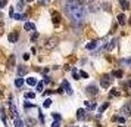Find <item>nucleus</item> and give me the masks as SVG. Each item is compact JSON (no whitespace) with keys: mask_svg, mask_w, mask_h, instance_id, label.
I'll return each instance as SVG.
<instances>
[{"mask_svg":"<svg viewBox=\"0 0 131 127\" xmlns=\"http://www.w3.org/2000/svg\"><path fill=\"white\" fill-rule=\"evenodd\" d=\"M13 18H15L16 21H21V19H24V18H25V15H21V13H13Z\"/></svg>","mask_w":131,"mask_h":127,"instance_id":"24","label":"nucleus"},{"mask_svg":"<svg viewBox=\"0 0 131 127\" xmlns=\"http://www.w3.org/2000/svg\"><path fill=\"white\" fill-rule=\"evenodd\" d=\"M52 115H53V118H55V120H58V121H60V118H62V117H60V114H58V112H53Z\"/></svg>","mask_w":131,"mask_h":127,"instance_id":"30","label":"nucleus"},{"mask_svg":"<svg viewBox=\"0 0 131 127\" xmlns=\"http://www.w3.org/2000/svg\"><path fill=\"white\" fill-rule=\"evenodd\" d=\"M119 5H121V7L124 11H127L128 7H130V3H128V0H119Z\"/></svg>","mask_w":131,"mask_h":127,"instance_id":"14","label":"nucleus"},{"mask_svg":"<svg viewBox=\"0 0 131 127\" xmlns=\"http://www.w3.org/2000/svg\"><path fill=\"white\" fill-rule=\"evenodd\" d=\"M27 83L30 84V86H37V78H34V77H28V78H27Z\"/></svg>","mask_w":131,"mask_h":127,"instance_id":"18","label":"nucleus"},{"mask_svg":"<svg viewBox=\"0 0 131 127\" xmlns=\"http://www.w3.org/2000/svg\"><path fill=\"white\" fill-rule=\"evenodd\" d=\"M118 95H119V92H118L116 89H112V92L109 93V96H110V98H115V96H118Z\"/></svg>","mask_w":131,"mask_h":127,"instance_id":"26","label":"nucleus"},{"mask_svg":"<svg viewBox=\"0 0 131 127\" xmlns=\"http://www.w3.org/2000/svg\"><path fill=\"white\" fill-rule=\"evenodd\" d=\"M52 16H53V24H59V22H60V16H59V13L52 12Z\"/></svg>","mask_w":131,"mask_h":127,"instance_id":"16","label":"nucleus"},{"mask_svg":"<svg viewBox=\"0 0 131 127\" xmlns=\"http://www.w3.org/2000/svg\"><path fill=\"white\" fill-rule=\"evenodd\" d=\"M118 22H119L121 25H125V24H127V18H125L124 13H119V15H118Z\"/></svg>","mask_w":131,"mask_h":127,"instance_id":"11","label":"nucleus"},{"mask_svg":"<svg viewBox=\"0 0 131 127\" xmlns=\"http://www.w3.org/2000/svg\"><path fill=\"white\" fill-rule=\"evenodd\" d=\"M2 120H3V123L6 124V112H5V109L2 108Z\"/></svg>","mask_w":131,"mask_h":127,"instance_id":"33","label":"nucleus"},{"mask_svg":"<svg viewBox=\"0 0 131 127\" xmlns=\"http://www.w3.org/2000/svg\"><path fill=\"white\" fill-rule=\"evenodd\" d=\"M34 98H36L34 92H28V93H25V99H34Z\"/></svg>","mask_w":131,"mask_h":127,"instance_id":"25","label":"nucleus"},{"mask_svg":"<svg viewBox=\"0 0 131 127\" xmlns=\"http://www.w3.org/2000/svg\"><path fill=\"white\" fill-rule=\"evenodd\" d=\"M52 127H59V121H58V120H56V121H55V123H53V124H52Z\"/></svg>","mask_w":131,"mask_h":127,"instance_id":"42","label":"nucleus"},{"mask_svg":"<svg viewBox=\"0 0 131 127\" xmlns=\"http://www.w3.org/2000/svg\"><path fill=\"white\" fill-rule=\"evenodd\" d=\"M37 39H38V33H34V34L31 36V40L34 41V40H37Z\"/></svg>","mask_w":131,"mask_h":127,"instance_id":"36","label":"nucleus"},{"mask_svg":"<svg viewBox=\"0 0 131 127\" xmlns=\"http://www.w3.org/2000/svg\"><path fill=\"white\" fill-rule=\"evenodd\" d=\"M27 2H32V0H27Z\"/></svg>","mask_w":131,"mask_h":127,"instance_id":"45","label":"nucleus"},{"mask_svg":"<svg viewBox=\"0 0 131 127\" xmlns=\"http://www.w3.org/2000/svg\"><path fill=\"white\" fill-rule=\"evenodd\" d=\"M112 81H113V78L110 77V75H103V77H102V80H100V86L103 87V89H108L109 86H110V84H112Z\"/></svg>","mask_w":131,"mask_h":127,"instance_id":"2","label":"nucleus"},{"mask_svg":"<svg viewBox=\"0 0 131 127\" xmlns=\"http://www.w3.org/2000/svg\"><path fill=\"white\" fill-rule=\"evenodd\" d=\"M50 105H52V99H46L44 102H43V106H44V108H49Z\"/></svg>","mask_w":131,"mask_h":127,"instance_id":"27","label":"nucleus"},{"mask_svg":"<svg viewBox=\"0 0 131 127\" xmlns=\"http://www.w3.org/2000/svg\"><path fill=\"white\" fill-rule=\"evenodd\" d=\"M121 114L125 115V117H127V115H131V100H130V102H127L124 106L121 108Z\"/></svg>","mask_w":131,"mask_h":127,"instance_id":"3","label":"nucleus"},{"mask_svg":"<svg viewBox=\"0 0 131 127\" xmlns=\"http://www.w3.org/2000/svg\"><path fill=\"white\" fill-rule=\"evenodd\" d=\"M125 87H127V89H128V90L131 92V80H128V83L125 84Z\"/></svg>","mask_w":131,"mask_h":127,"instance_id":"40","label":"nucleus"},{"mask_svg":"<svg viewBox=\"0 0 131 127\" xmlns=\"http://www.w3.org/2000/svg\"><path fill=\"white\" fill-rule=\"evenodd\" d=\"M87 112H85V109H78V111H77V118H78V120H87V115H85Z\"/></svg>","mask_w":131,"mask_h":127,"instance_id":"7","label":"nucleus"},{"mask_svg":"<svg viewBox=\"0 0 131 127\" xmlns=\"http://www.w3.org/2000/svg\"><path fill=\"white\" fill-rule=\"evenodd\" d=\"M43 87H44V83H37V90L43 92Z\"/></svg>","mask_w":131,"mask_h":127,"instance_id":"29","label":"nucleus"},{"mask_svg":"<svg viewBox=\"0 0 131 127\" xmlns=\"http://www.w3.org/2000/svg\"><path fill=\"white\" fill-rule=\"evenodd\" d=\"M15 86L18 87V89H21V87L24 86V78H21V77L16 78V80H15Z\"/></svg>","mask_w":131,"mask_h":127,"instance_id":"17","label":"nucleus"},{"mask_svg":"<svg viewBox=\"0 0 131 127\" xmlns=\"http://www.w3.org/2000/svg\"><path fill=\"white\" fill-rule=\"evenodd\" d=\"M9 108H10V115L13 118L18 117V111H16V106H15V102H12V98L9 99Z\"/></svg>","mask_w":131,"mask_h":127,"instance_id":"4","label":"nucleus"},{"mask_svg":"<svg viewBox=\"0 0 131 127\" xmlns=\"http://www.w3.org/2000/svg\"><path fill=\"white\" fill-rule=\"evenodd\" d=\"M15 127H24V121L21 120L19 117H16V118H15Z\"/></svg>","mask_w":131,"mask_h":127,"instance_id":"21","label":"nucleus"},{"mask_svg":"<svg viewBox=\"0 0 131 127\" xmlns=\"http://www.w3.org/2000/svg\"><path fill=\"white\" fill-rule=\"evenodd\" d=\"M7 39H9V41H10V43H16V41H18V39H19L18 31H13V33H10Z\"/></svg>","mask_w":131,"mask_h":127,"instance_id":"5","label":"nucleus"},{"mask_svg":"<svg viewBox=\"0 0 131 127\" xmlns=\"http://www.w3.org/2000/svg\"><path fill=\"white\" fill-rule=\"evenodd\" d=\"M96 106H97V105H96V102H90V100H87V102H85V108L90 109V111L96 109Z\"/></svg>","mask_w":131,"mask_h":127,"instance_id":"13","label":"nucleus"},{"mask_svg":"<svg viewBox=\"0 0 131 127\" xmlns=\"http://www.w3.org/2000/svg\"><path fill=\"white\" fill-rule=\"evenodd\" d=\"M116 43H118V40H116V39H112V40H110V43H109V44H108L106 47H105V49H106L108 52H110V50H112L113 47L116 46Z\"/></svg>","mask_w":131,"mask_h":127,"instance_id":"10","label":"nucleus"},{"mask_svg":"<svg viewBox=\"0 0 131 127\" xmlns=\"http://www.w3.org/2000/svg\"><path fill=\"white\" fill-rule=\"evenodd\" d=\"M72 71H74V78H75V80H80V74H78V72H77V70L74 68Z\"/></svg>","mask_w":131,"mask_h":127,"instance_id":"34","label":"nucleus"},{"mask_svg":"<svg viewBox=\"0 0 131 127\" xmlns=\"http://www.w3.org/2000/svg\"><path fill=\"white\" fill-rule=\"evenodd\" d=\"M55 41H56L55 39H49V40H47V43L44 44V47H46V49H52V47H55Z\"/></svg>","mask_w":131,"mask_h":127,"instance_id":"12","label":"nucleus"},{"mask_svg":"<svg viewBox=\"0 0 131 127\" xmlns=\"http://www.w3.org/2000/svg\"><path fill=\"white\" fill-rule=\"evenodd\" d=\"M109 108V102H105L100 108H99V114H102V112H105V111H106V109Z\"/></svg>","mask_w":131,"mask_h":127,"instance_id":"20","label":"nucleus"},{"mask_svg":"<svg viewBox=\"0 0 131 127\" xmlns=\"http://www.w3.org/2000/svg\"><path fill=\"white\" fill-rule=\"evenodd\" d=\"M62 87L65 89V92L68 93V95H72V87L69 86V83H68L66 80H63V81H62Z\"/></svg>","mask_w":131,"mask_h":127,"instance_id":"8","label":"nucleus"},{"mask_svg":"<svg viewBox=\"0 0 131 127\" xmlns=\"http://www.w3.org/2000/svg\"><path fill=\"white\" fill-rule=\"evenodd\" d=\"M97 86H96V84H90L89 87H87V93H89V95H97Z\"/></svg>","mask_w":131,"mask_h":127,"instance_id":"6","label":"nucleus"},{"mask_svg":"<svg viewBox=\"0 0 131 127\" xmlns=\"http://www.w3.org/2000/svg\"><path fill=\"white\" fill-rule=\"evenodd\" d=\"M97 44H99V41H96V40H94V41H90V43H89V44H87L85 47H87V49H89V50H91V49H94V47H96V46H97Z\"/></svg>","mask_w":131,"mask_h":127,"instance_id":"19","label":"nucleus"},{"mask_svg":"<svg viewBox=\"0 0 131 127\" xmlns=\"http://www.w3.org/2000/svg\"><path fill=\"white\" fill-rule=\"evenodd\" d=\"M43 83H44V84H49V83H50V80H49V77H44V80H43Z\"/></svg>","mask_w":131,"mask_h":127,"instance_id":"41","label":"nucleus"},{"mask_svg":"<svg viewBox=\"0 0 131 127\" xmlns=\"http://www.w3.org/2000/svg\"><path fill=\"white\" fill-rule=\"evenodd\" d=\"M22 7H24V0H19V2H18V7H16V9L22 11Z\"/></svg>","mask_w":131,"mask_h":127,"instance_id":"32","label":"nucleus"},{"mask_svg":"<svg viewBox=\"0 0 131 127\" xmlns=\"http://www.w3.org/2000/svg\"><path fill=\"white\" fill-rule=\"evenodd\" d=\"M112 75H113V77H116V78H121L122 75H124V72H122L121 70H118V71H113V74H112Z\"/></svg>","mask_w":131,"mask_h":127,"instance_id":"22","label":"nucleus"},{"mask_svg":"<svg viewBox=\"0 0 131 127\" xmlns=\"http://www.w3.org/2000/svg\"><path fill=\"white\" fill-rule=\"evenodd\" d=\"M80 77H83V78H89V74H87L85 71H80Z\"/></svg>","mask_w":131,"mask_h":127,"instance_id":"31","label":"nucleus"},{"mask_svg":"<svg viewBox=\"0 0 131 127\" xmlns=\"http://www.w3.org/2000/svg\"><path fill=\"white\" fill-rule=\"evenodd\" d=\"M24 59H25V61H28V59H30V55L25 53V55H24Z\"/></svg>","mask_w":131,"mask_h":127,"instance_id":"43","label":"nucleus"},{"mask_svg":"<svg viewBox=\"0 0 131 127\" xmlns=\"http://www.w3.org/2000/svg\"><path fill=\"white\" fill-rule=\"evenodd\" d=\"M27 124H28V127L36 126V120H32V118H28V120H27Z\"/></svg>","mask_w":131,"mask_h":127,"instance_id":"28","label":"nucleus"},{"mask_svg":"<svg viewBox=\"0 0 131 127\" xmlns=\"http://www.w3.org/2000/svg\"><path fill=\"white\" fill-rule=\"evenodd\" d=\"M24 105H25V108H31V106H34L32 104H30V102H28V100H25V104H24Z\"/></svg>","mask_w":131,"mask_h":127,"instance_id":"39","label":"nucleus"},{"mask_svg":"<svg viewBox=\"0 0 131 127\" xmlns=\"http://www.w3.org/2000/svg\"><path fill=\"white\" fill-rule=\"evenodd\" d=\"M27 71H28L27 66H19V68H18V75H19V77H21V75H25Z\"/></svg>","mask_w":131,"mask_h":127,"instance_id":"15","label":"nucleus"},{"mask_svg":"<svg viewBox=\"0 0 131 127\" xmlns=\"http://www.w3.org/2000/svg\"><path fill=\"white\" fill-rule=\"evenodd\" d=\"M112 120H113V121H118V123H121V124L125 123V118H124V117H113Z\"/></svg>","mask_w":131,"mask_h":127,"instance_id":"23","label":"nucleus"},{"mask_svg":"<svg viewBox=\"0 0 131 127\" xmlns=\"http://www.w3.org/2000/svg\"><path fill=\"white\" fill-rule=\"evenodd\" d=\"M13 64H15V56L12 55V56H10V59H9V65H13Z\"/></svg>","mask_w":131,"mask_h":127,"instance_id":"37","label":"nucleus"},{"mask_svg":"<svg viewBox=\"0 0 131 127\" xmlns=\"http://www.w3.org/2000/svg\"><path fill=\"white\" fill-rule=\"evenodd\" d=\"M65 12L75 27H80L85 18V7L81 0H66Z\"/></svg>","mask_w":131,"mask_h":127,"instance_id":"1","label":"nucleus"},{"mask_svg":"<svg viewBox=\"0 0 131 127\" xmlns=\"http://www.w3.org/2000/svg\"><path fill=\"white\" fill-rule=\"evenodd\" d=\"M24 30L25 31H36V25L32 22H25L24 24Z\"/></svg>","mask_w":131,"mask_h":127,"instance_id":"9","label":"nucleus"},{"mask_svg":"<svg viewBox=\"0 0 131 127\" xmlns=\"http://www.w3.org/2000/svg\"><path fill=\"white\" fill-rule=\"evenodd\" d=\"M9 15H10V16H13V7H10V11H9Z\"/></svg>","mask_w":131,"mask_h":127,"instance_id":"44","label":"nucleus"},{"mask_svg":"<svg viewBox=\"0 0 131 127\" xmlns=\"http://www.w3.org/2000/svg\"><path fill=\"white\" fill-rule=\"evenodd\" d=\"M130 22H131V18H130Z\"/></svg>","mask_w":131,"mask_h":127,"instance_id":"47","label":"nucleus"},{"mask_svg":"<svg viewBox=\"0 0 131 127\" xmlns=\"http://www.w3.org/2000/svg\"><path fill=\"white\" fill-rule=\"evenodd\" d=\"M38 114H40V123H41V124H44V115H43L41 112H38Z\"/></svg>","mask_w":131,"mask_h":127,"instance_id":"38","label":"nucleus"},{"mask_svg":"<svg viewBox=\"0 0 131 127\" xmlns=\"http://www.w3.org/2000/svg\"><path fill=\"white\" fill-rule=\"evenodd\" d=\"M6 3H7V0H0V9H2V7H5Z\"/></svg>","mask_w":131,"mask_h":127,"instance_id":"35","label":"nucleus"},{"mask_svg":"<svg viewBox=\"0 0 131 127\" xmlns=\"http://www.w3.org/2000/svg\"><path fill=\"white\" fill-rule=\"evenodd\" d=\"M71 127H77V126H71Z\"/></svg>","mask_w":131,"mask_h":127,"instance_id":"46","label":"nucleus"}]
</instances>
